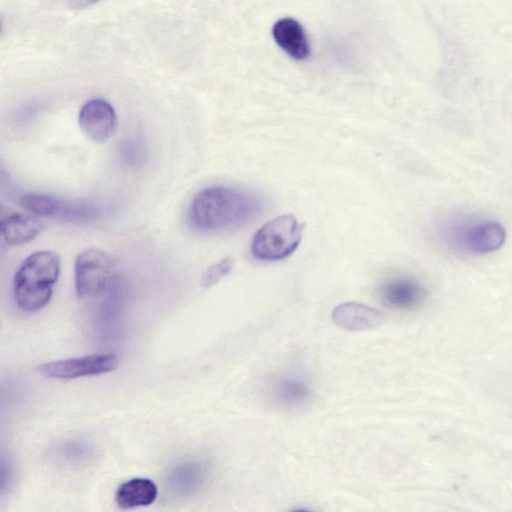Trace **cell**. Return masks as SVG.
<instances>
[{"label":"cell","instance_id":"cell-1","mask_svg":"<svg viewBox=\"0 0 512 512\" xmlns=\"http://www.w3.org/2000/svg\"><path fill=\"white\" fill-rule=\"evenodd\" d=\"M261 196L253 191L224 185L200 190L187 211L190 226L201 233H218L240 228L259 216Z\"/></svg>","mask_w":512,"mask_h":512},{"label":"cell","instance_id":"cell-2","mask_svg":"<svg viewBox=\"0 0 512 512\" xmlns=\"http://www.w3.org/2000/svg\"><path fill=\"white\" fill-rule=\"evenodd\" d=\"M435 233L449 251L465 256L493 253L506 239L501 223L468 212H453L441 217L435 225Z\"/></svg>","mask_w":512,"mask_h":512},{"label":"cell","instance_id":"cell-3","mask_svg":"<svg viewBox=\"0 0 512 512\" xmlns=\"http://www.w3.org/2000/svg\"><path fill=\"white\" fill-rule=\"evenodd\" d=\"M60 257L52 251H37L18 267L13 279L17 306L26 312L44 308L50 301L60 274Z\"/></svg>","mask_w":512,"mask_h":512},{"label":"cell","instance_id":"cell-4","mask_svg":"<svg viewBox=\"0 0 512 512\" xmlns=\"http://www.w3.org/2000/svg\"><path fill=\"white\" fill-rule=\"evenodd\" d=\"M302 237V227L292 214L266 222L253 236L251 252L262 261H277L291 255Z\"/></svg>","mask_w":512,"mask_h":512},{"label":"cell","instance_id":"cell-5","mask_svg":"<svg viewBox=\"0 0 512 512\" xmlns=\"http://www.w3.org/2000/svg\"><path fill=\"white\" fill-rule=\"evenodd\" d=\"M115 260L100 249L82 251L75 259L74 281L76 294L80 298L94 296L111 285Z\"/></svg>","mask_w":512,"mask_h":512},{"label":"cell","instance_id":"cell-6","mask_svg":"<svg viewBox=\"0 0 512 512\" xmlns=\"http://www.w3.org/2000/svg\"><path fill=\"white\" fill-rule=\"evenodd\" d=\"M118 363L116 354L99 353L47 362L39 366V371L48 378L75 379L109 373Z\"/></svg>","mask_w":512,"mask_h":512},{"label":"cell","instance_id":"cell-7","mask_svg":"<svg viewBox=\"0 0 512 512\" xmlns=\"http://www.w3.org/2000/svg\"><path fill=\"white\" fill-rule=\"evenodd\" d=\"M78 123L87 138L102 143L114 135L117 116L114 108L107 101L91 99L82 106Z\"/></svg>","mask_w":512,"mask_h":512},{"label":"cell","instance_id":"cell-8","mask_svg":"<svg viewBox=\"0 0 512 512\" xmlns=\"http://www.w3.org/2000/svg\"><path fill=\"white\" fill-rule=\"evenodd\" d=\"M427 290L417 279L396 276L386 280L379 289L381 302L394 309H412L425 300Z\"/></svg>","mask_w":512,"mask_h":512},{"label":"cell","instance_id":"cell-9","mask_svg":"<svg viewBox=\"0 0 512 512\" xmlns=\"http://www.w3.org/2000/svg\"><path fill=\"white\" fill-rule=\"evenodd\" d=\"M333 322L348 331H363L379 326L383 314L376 308L357 302H346L334 308L331 314Z\"/></svg>","mask_w":512,"mask_h":512},{"label":"cell","instance_id":"cell-10","mask_svg":"<svg viewBox=\"0 0 512 512\" xmlns=\"http://www.w3.org/2000/svg\"><path fill=\"white\" fill-rule=\"evenodd\" d=\"M19 203L26 211L45 217H58L76 221L79 214V203H66L57 197L41 193L23 194Z\"/></svg>","mask_w":512,"mask_h":512},{"label":"cell","instance_id":"cell-11","mask_svg":"<svg viewBox=\"0 0 512 512\" xmlns=\"http://www.w3.org/2000/svg\"><path fill=\"white\" fill-rule=\"evenodd\" d=\"M44 228L36 215L12 214L1 220V240L7 246L25 244L36 238Z\"/></svg>","mask_w":512,"mask_h":512},{"label":"cell","instance_id":"cell-12","mask_svg":"<svg viewBox=\"0 0 512 512\" xmlns=\"http://www.w3.org/2000/svg\"><path fill=\"white\" fill-rule=\"evenodd\" d=\"M276 43L289 56L297 60L306 59L310 48L306 34L301 24L292 18L278 20L272 29Z\"/></svg>","mask_w":512,"mask_h":512},{"label":"cell","instance_id":"cell-13","mask_svg":"<svg viewBox=\"0 0 512 512\" xmlns=\"http://www.w3.org/2000/svg\"><path fill=\"white\" fill-rule=\"evenodd\" d=\"M158 495L157 485L149 478L135 477L119 485L115 502L123 509L149 506Z\"/></svg>","mask_w":512,"mask_h":512},{"label":"cell","instance_id":"cell-14","mask_svg":"<svg viewBox=\"0 0 512 512\" xmlns=\"http://www.w3.org/2000/svg\"><path fill=\"white\" fill-rule=\"evenodd\" d=\"M274 399L285 407H298L304 404L311 395L309 386L294 377H280L272 382Z\"/></svg>","mask_w":512,"mask_h":512},{"label":"cell","instance_id":"cell-15","mask_svg":"<svg viewBox=\"0 0 512 512\" xmlns=\"http://www.w3.org/2000/svg\"><path fill=\"white\" fill-rule=\"evenodd\" d=\"M205 479V469L198 463L181 465L171 473L170 482L177 491L191 493L197 490Z\"/></svg>","mask_w":512,"mask_h":512},{"label":"cell","instance_id":"cell-16","mask_svg":"<svg viewBox=\"0 0 512 512\" xmlns=\"http://www.w3.org/2000/svg\"><path fill=\"white\" fill-rule=\"evenodd\" d=\"M234 265V260L230 257H226L219 262L210 266L202 276L201 286L203 288H209L215 285L219 280L230 273Z\"/></svg>","mask_w":512,"mask_h":512},{"label":"cell","instance_id":"cell-17","mask_svg":"<svg viewBox=\"0 0 512 512\" xmlns=\"http://www.w3.org/2000/svg\"><path fill=\"white\" fill-rule=\"evenodd\" d=\"M67 1H68V5L71 8L81 9V8L91 6L101 0H67Z\"/></svg>","mask_w":512,"mask_h":512}]
</instances>
